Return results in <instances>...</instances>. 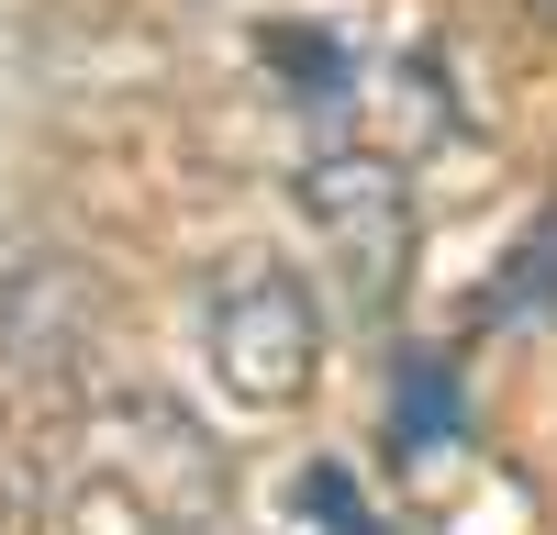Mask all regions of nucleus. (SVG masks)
<instances>
[{
	"mask_svg": "<svg viewBox=\"0 0 557 535\" xmlns=\"http://www.w3.org/2000/svg\"><path fill=\"white\" fill-rule=\"evenodd\" d=\"M290 502H301V524H323V535H380L368 502H357V469H346V458H312V469L290 480Z\"/></svg>",
	"mask_w": 557,
	"mask_h": 535,
	"instance_id": "4",
	"label": "nucleus"
},
{
	"mask_svg": "<svg viewBox=\"0 0 557 535\" xmlns=\"http://www.w3.org/2000/svg\"><path fill=\"white\" fill-rule=\"evenodd\" d=\"M190 335H201V369L212 390L235 401V413L278 424V413H301L312 380H323V301L301 268H278V257H223L201 301H190Z\"/></svg>",
	"mask_w": 557,
	"mask_h": 535,
	"instance_id": "1",
	"label": "nucleus"
},
{
	"mask_svg": "<svg viewBox=\"0 0 557 535\" xmlns=\"http://www.w3.org/2000/svg\"><path fill=\"white\" fill-rule=\"evenodd\" d=\"M290 201L323 235V268L346 279V301L357 312H391V290L412 279V178H401V157L368 146V134H335V146L301 157Z\"/></svg>",
	"mask_w": 557,
	"mask_h": 535,
	"instance_id": "2",
	"label": "nucleus"
},
{
	"mask_svg": "<svg viewBox=\"0 0 557 535\" xmlns=\"http://www.w3.org/2000/svg\"><path fill=\"white\" fill-rule=\"evenodd\" d=\"M546 301H557V212H535V235L513 246V268H491V312L502 324H524Z\"/></svg>",
	"mask_w": 557,
	"mask_h": 535,
	"instance_id": "3",
	"label": "nucleus"
}]
</instances>
